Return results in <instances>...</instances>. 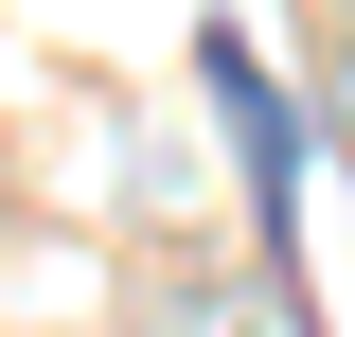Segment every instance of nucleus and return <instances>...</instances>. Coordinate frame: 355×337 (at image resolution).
I'll return each instance as SVG.
<instances>
[{
  "instance_id": "obj_2",
  "label": "nucleus",
  "mask_w": 355,
  "mask_h": 337,
  "mask_svg": "<svg viewBox=\"0 0 355 337\" xmlns=\"http://www.w3.org/2000/svg\"><path fill=\"white\" fill-rule=\"evenodd\" d=\"M320 125H338V160H355V18H338V53H320Z\"/></svg>"
},
{
  "instance_id": "obj_1",
  "label": "nucleus",
  "mask_w": 355,
  "mask_h": 337,
  "mask_svg": "<svg viewBox=\"0 0 355 337\" xmlns=\"http://www.w3.org/2000/svg\"><path fill=\"white\" fill-rule=\"evenodd\" d=\"M160 337H302V302L284 284H196V302H160Z\"/></svg>"
}]
</instances>
